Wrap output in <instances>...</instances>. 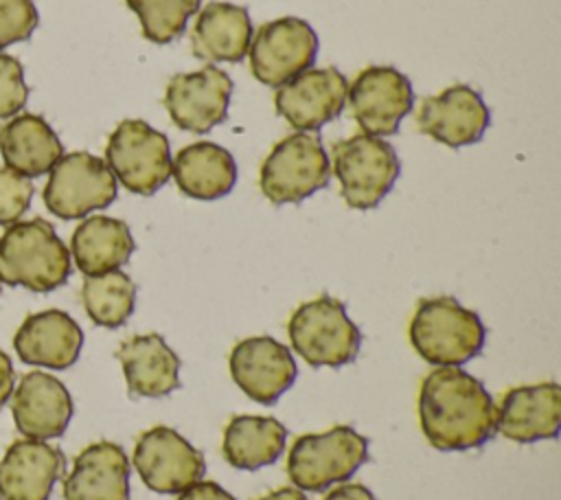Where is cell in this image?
<instances>
[{
	"mask_svg": "<svg viewBox=\"0 0 561 500\" xmlns=\"http://www.w3.org/2000/svg\"><path fill=\"white\" fill-rule=\"evenodd\" d=\"M421 432L440 452L482 447L495 434V401L484 384L460 366H436L419 388Z\"/></svg>",
	"mask_w": 561,
	"mask_h": 500,
	"instance_id": "cell-1",
	"label": "cell"
},
{
	"mask_svg": "<svg viewBox=\"0 0 561 500\" xmlns=\"http://www.w3.org/2000/svg\"><path fill=\"white\" fill-rule=\"evenodd\" d=\"M70 250L42 217L13 221L0 235V283L53 292L70 276Z\"/></svg>",
	"mask_w": 561,
	"mask_h": 500,
	"instance_id": "cell-2",
	"label": "cell"
},
{
	"mask_svg": "<svg viewBox=\"0 0 561 500\" xmlns=\"http://www.w3.org/2000/svg\"><path fill=\"white\" fill-rule=\"evenodd\" d=\"M410 344L432 366H462L473 360L486 340L480 316L454 296L419 300L410 327Z\"/></svg>",
	"mask_w": 561,
	"mask_h": 500,
	"instance_id": "cell-3",
	"label": "cell"
},
{
	"mask_svg": "<svg viewBox=\"0 0 561 500\" xmlns=\"http://www.w3.org/2000/svg\"><path fill=\"white\" fill-rule=\"evenodd\" d=\"M368 461V439L351 425H333L294 441L287 454V476L300 491H327Z\"/></svg>",
	"mask_w": 561,
	"mask_h": 500,
	"instance_id": "cell-4",
	"label": "cell"
},
{
	"mask_svg": "<svg viewBox=\"0 0 561 500\" xmlns=\"http://www.w3.org/2000/svg\"><path fill=\"white\" fill-rule=\"evenodd\" d=\"M291 349L309 366L351 364L362 346V333L342 300L322 294L294 309L287 322Z\"/></svg>",
	"mask_w": 561,
	"mask_h": 500,
	"instance_id": "cell-5",
	"label": "cell"
},
{
	"mask_svg": "<svg viewBox=\"0 0 561 500\" xmlns=\"http://www.w3.org/2000/svg\"><path fill=\"white\" fill-rule=\"evenodd\" d=\"M331 180V160L322 140L309 132L280 138L261 164V193L276 206L296 204L324 189Z\"/></svg>",
	"mask_w": 561,
	"mask_h": 500,
	"instance_id": "cell-6",
	"label": "cell"
},
{
	"mask_svg": "<svg viewBox=\"0 0 561 500\" xmlns=\"http://www.w3.org/2000/svg\"><path fill=\"white\" fill-rule=\"evenodd\" d=\"M399 171V156L383 138L353 134L333 145V173L351 208H375L394 186Z\"/></svg>",
	"mask_w": 561,
	"mask_h": 500,
	"instance_id": "cell-7",
	"label": "cell"
},
{
	"mask_svg": "<svg viewBox=\"0 0 561 500\" xmlns=\"http://www.w3.org/2000/svg\"><path fill=\"white\" fill-rule=\"evenodd\" d=\"M105 164L136 195H153L171 178L169 138L140 118L123 121L107 138Z\"/></svg>",
	"mask_w": 561,
	"mask_h": 500,
	"instance_id": "cell-8",
	"label": "cell"
},
{
	"mask_svg": "<svg viewBox=\"0 0 561 500\" xmlns=\"http://www.w3.org/2000/svg\"><path fill=\"white\" fill-rule=\"evenodd\" d=\"M118 186L103 158L88 151L64 154L48 171L42 191L46 208L59 219H81L92 211L107 208Z\"/></svg>",
	"mask_w": 561,
	"mask_h": 500,
	"instance_id": "cell-9",
	"label": "cell"
},
{
	"mask_svg": "<svg viewBox=\"0 0 561 500\" xmlns=\"http://www.w3.org/2000/svg\"><path fill=\"white\" fill-rule=\"evenodd\" d=\"M252 75L272 88H278L313 66L318 55V35L309 22L285 15L265 22L248 48Z\"/></svg>",
	"mask_w": 561,
	"mask_h": 500,
	"instance_id": "cell-10",
	"label": "cell"
},
{
	"mask_svg": "<svg viewBox=\"0 0 561 500\" xmlns=\"http://www.w3.org/2000/svg\"><path fill=\"white\" fill-rule=\"evenodd\" d=\"M131 463L140 480L156 493H180L204 478V454L193 447L178 430L153 425L134 445Z\"/></svg>",
	"mask_w": 561,
	"mask_h": 500,
	"instance_id": "cell-11",
	"label": "cell"
},
{
	"mask_svg": "<svg viewBox=\"0 0 561 500\" xmlns=\"http://www.w3.org/2000/svg\"><path fill=\"white\" fill-rule=\"evenodd\" d=\"M353 118L368 136H392L412 110L410 79L392 66H368L346 88Z\"/></svg>",
	"mask_w": 561,
	"mask_h": 500,
	"instance_id": "cell-12",
	"label": "cell"
},
{
	"mask_svg": "<svg viewBox=\"0 0 561 500\" xmlns=\"http://www.w3.org/2000/svg\"><path fill=\"white\" fill-rule=\"evenodd\" d=\"M228 368L241 393L263 406L276 404L298 377L291 351L272 336L239 340L230 351Z\"/></svg>",
	"mask_w": 561,
	"mask_h": 500,
	"instance_id": "cell-13",
	"label": "cell"
},
{
	"mask_svg": "<svg viewBox=\"0 0 561 500\" xmlns=\"http://www.w3.org/2000/svg\"><path fill=\"white\" fill-rule=\"evenodd\" d=\"M232 79L217 66L178 72L169 79L164 107L171 121L186 132L206 134L228 116Z\"/></svg>",
	"mask_w": 561,
	"mask_h": 500,
	"instance_id": "cell-14",
	"label": "cell"
},
{
	"mask_svg": "<svg viewBox=\"0 0 561 500\" xmlns=\"http://www.w3.org/2000/svg\"><path fill=\"white\" fill-rule=\"evenodd\" d=\"M346 88L337 68H307L276 88L274 107L296 132H316L342 114Z\"/></svg>",
	"mask_w": 561,
	"mask_h": 500,
	"instance_id": "cell-15",
	"label": "cell"
},
{
	"mask_svg": "<svg viewBox=\"0 0 561 500\" xmlns=\"http://www.w3.org/2000/svg\"><path fill=\"white\" fill-rule=\"evenodd\" d=\"M489 123L491 112L480 92L465 83L449 86L443 92L427 96L416 114L419 129L447 147L478 143Z\"/></svg>",
	"mask_w": 561,
	"mask_h": 500,
	"instance_id": "cell-16",
	"label": "cell"
},
{
	"mask_svg": "<svg viewBox=\"0 0 561 500\" xmlns=\"http://www.w3.org/2000/svg\"><path fill=\"white\" fill-rule=\"evenodd\" d=\"M561 428V386L557 382L515 386L495 406V432L515 443L557 439Z\"/></svg>",
	"mask_w": 561,
	"mask_h": 500,
	"instance_id": "cell-17",
	"label": "cell"
},
{
	"mask_svg": "<svg viewBox=\"0 0 561 500\" xmlns=\"http://www.w3.org/2000/svg\"><path fill=\"white\" fill-rule=\"evenodd\" d=\"M72 397L68 388L44 371H31L20 377L11 393V412L15 428L26 439H57L72 419Z\"/></svg>",
	"mask_w": 561,
	"mask_h": 500,
	"instance_id": "cell-18",
	"label": "cell"
},
{
	"mask_svg": "<svg viewBox=\"0 0 561 500\" xmlns=\"http://www.w3.org/2000/svg\"><path fill=\"white\" fill-rule=\"evenodd\" d=\"M66 456L39 439L13 441L0 458V500H48Z\"/></svg>",
	"mask_w": 561,
	"mask_h": 500,
	"instance_id": "cell-19",
	"label": "cell"
},
{
	"mask_svg": "<svg viewBox=\"0 0 561 500\" xmlns=\"http://www.w3.org/2000/svg\"><path fill=\"white\" fill-rule=\"evenodd\" d=\"M83 331L61 309H44L24 318L13 336V349L26 364L55 371L70 368L81 353Z\"/></svg>",
	"mask_w": 561,
	"mask_h": 500,
	"instance_id": "cell-20",
	"label": "cell"
},
{
	"mask_svg": "<svg viewBox=\"0 0 561 500\" xmlns=\"http://www.w3.org/2000/svg\"><path fill=\"white\" fill-rule=\"evenodd\" d=\"M64 500H129V461L118 443L85 445L64 478Z\"/></svg>",
	"mask_w": 561,
	"mask_h": 500,
	"instance_id": "cell-21",
	"label": "cell"
},
{
	"mask_svg": "<svg viewBox=\"0 0 561 500\" xmlns=\"http://www.w3.org/2000/svg\"><path fill=\"white\" fill-rule=\"evenodd\" d=\"M116 357L134 397H164L180 388V357L158 333H138L121 342Z\"/></svg>",
	"mask_w": 561,
	"mask_h": 500,
	"instance_id": "cell-22",
	"label": "cell"
},
{
	"mask_svg": "<svg viewBox=\"0 0 561 500\" xmlns=\"http://www.w3.org/2000/svg\"><path fill=\"white\" fill-rule=\"evenodd\" d=\"M252 22L245 7L230 2H208L191 31V50L210 64H237L248 55Z\"/></svg>",
	"mask_w": 561,
	"mask_h": 500,
	"instance_id": "cell-23",
	"label": "cell"
},
{
	"mask_svg": "<svg viewBox=\"0 0 561 500\" xmlns=\"http://www.w3.org/2000/svg\"><path fill=\"white\" fill-rule=\"evenodd\" d=\"M0 156L7 169L31 180L55 167L64 145L42 116L15 114L0 127Z\"/></svg>",
	"mask_w": 561,
	"mask_h": 500,
	"instance_id": "cell-24",
	"label": "cell"
},
{
	"mask_svg": "<svg viewBox=\"0 0 561 500\" xmlns=\"http://www.w3.org/2000/svg\"><path fill=\"white\" fill-rule=\"evenodd\" d=\"M171 175L186 197L210 202L232 191L237 182V164L232 154L221 145L199 140L175 154V160H171Z\"/></svg>",
	"mask_w": 561,
	"mask_h": 500,
	"instance_id": "cell-25",
	"label": "cell"
},
{
	"mask_svg": "<svg viewBox=\"0 0 561 500\" xmlns=\"http://www.w3.org/2000/svg\"><path fill=\"white\" fill-rule=\"evenodd\" d=\"M136 243L123 219L107 215L85 217L70 237V254L85 276L105 274L125 265Z\"/></svg>",
	"mask_w": 561,
	"mask_h": 500,
	"instance_id": "cell-26",
	"label": "cell"
},
{
	"mask_svg": "<svg viewBox=\"0 0 561 500\" xmlns=\"http://www.w3.org/2000/svg\"><path fill=\"white\" fill-rule=\"evenodd\" d=\"M287 441V428L276 417L263 414H234L221 439V454L234 469L256 471L274 465Z\"/></svg>",
	"mask_w": 561,
	"mask_h": 500,
	"instance_id": "cell-27",
	"label": "cell"
},
{
	"mask_svg": "<svg viewBox=\"0 0 561 500\" xmlns=\"http://www.w3.org/2000/svg\"><path fill=\"white\" fill-rule=\"evenodd\" d=\"M81 303L94 325L105 329L123 327L136 307V283L121 270L85 276Z\"/></svg>",
	"mask_w": 561,
	"mask_h": 500,
	"instance_id": "cell-28",
	"label": "cell"
},
{
	"mask_svg": "<svg viewBox=\"0 0 561 500\" xmlns=\"http://www.w3.org/2000/svg\"><path fill=\"white\" fill-rule=\"evenodd\" d=\"M138 15L142 35L153 44H169L180 37L188 18L197 13L202 0H125Z\"/></svg>",
	"mask_w": 561,
	"mask_h": 500,
	"instance_id": "cell-29",
	"label": "cell"
},
{
	"mask_svg": "<svg viewBox=\"0 0 561 500\" xmlns=\"http://www.w3.org/2000/svg\"><path fill=\"white\" fill-rule=\"evenodd\" d=\"M39 22L33 0H0V50L28 39Z\"/></svg>",
	"mask_w": 561,
	"mask_h": 500,
	"instance_id": "cell-30",
	"label": "cell"
},
{
	"mask_svg": "<svg viewBox=\"0 0 561 500\" xmlns=\"http://www.w3.org/2000/svg\"><path fill=\"white\" fill-rule=\"evenodd\" d=\"M33 184L28 178L2 167L0 169V226L20 221L31 206Z\"/></svg>",
	"mask_w": 561,
	"mask_h": 500,
	"instance_id": "cell-31",
	"label": "cell"
},
{
	"mask_svg": "<svg viewBox=\"0 0 561 500\" xmlns=\"http://www.w3.org/2000/svg\"><path fill=\"white\" fill-rule=\"evenodd\" d=\"M28 99L24 68L13 55L0 53V118L15 116Z\"/></svg>",
	"mask_w": 561,
	"mask_h": 500,
	"instance_id": "cell-32",
	"label": "cell"
},
{
	"mask_svg": "<svg viewBox=\"0 0 561 500\" xmlns=\"http://www.w3.org/2000/svg\"><path fill=\"white\" fill-rule=\"evenodd\" d=\"M178 500H237L215 480H197L178 493Z\"/></svg>",
	"mask_w": 561,
	"mask_h": 500,
	"instance_id": "cell-33",
	"label": "cell"
},
{
	"mask_svg": "<svg viewBox=\"0 0 561 500\" xmlns=\"http://www.w3.org/2000/svg\"><path fill=\"white\" fill-rule=\"evenodd\" d=\"M322 500H375L373 491L359 482H340Z\"/></svg>",
	"mask_w": 561,
	"mask_h": 500,
	"instance_id": "cell-34",
	"label": "cell"
},
{
	"mask_svg": "<svg viewBox=\"0 0 561 500\" xmlns=\"http://www.w3.org/2000/svg\"><path fill=\"white\" fill-rule=\"evenodd\" d=\"M13 393V364L4 351H0V410Z\"/></svg>",
	"mask_w": 561,
	"mask_h": 500,
	"instance_id": "cell-35",
	"label": "cell"
},
{
	"mask_svg": "<svg viewBox=\"0 0 561 500\" xmlns=\"http://www.w3.org/2000/svg\"><path fill=\"white\" fill-rule=\"evenodd\" d=\"M256 500H307V496H305V491H300L296 487H280V489H274Z\"/></svg>",
	"mask_w": 561,
	"mask_h": 500,
	"instance_id": "cell-36",
	"label": "cell"
}]
</instances>
